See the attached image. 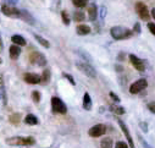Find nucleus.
I'll use <instances>...</instances> for the list:
<instances>
[{"label":"nucleus","mask_w":155,"mask_h":148,"mask_svg":"<svg viewBox=\"0 0 155 148\" xmlns=\"http://www.w3.org/2000/svg\"><path fill=\"white\" fill-rule=\"evenodd\" d=\"M116 71H117V72H122V70H124V67L121 66V65H116Z\"/></svg>","instance_id":"nucleus-38"},{"label":"nucleus","mask_w":155,"mask_h":148,"mask_svg":"<svg viewBox=\"0 0 155 148\" xmlns=\"http://www.w3.org/2000/svg\"><path fill=\"white\" fill-rule=\"evenodd\" d=\"M98 15L100 16L101 20H104L105 16H106V8L105 6H100V9L98 10Z\"/></svg>","instance_id":"nucleus-28"},{"label":"nucleus","mask_w":155,"mask_h":148,"mask_svg":"<svg viewBox=\"0 0 155 148\" xmlns=\"http://www.w3.org/2000/svg\"><path fill=\"white\" fill-rule=\"evenodd\" d=\"M76 67L81 72H83L84 75L88 76V77H92V79H95V77H97V71H95V69H94L91 64H88V62L77 61V62H76Z\"/></svg>","instance_id":"nucleus-3"},{"label":"nucleus","mask_w":155,"mask_h":148,"mask_svg":"<svg viewBox=\"0 0 155 148\" xmlns=\"http://www.w3.org/2000/svg\"><path fill=\"white\" fill-rule=\"evenodd\" d=\"M61 18H62V22H64V25H66V26H68L70 25V17H68V14H67V11H61Z\"/></svg>","instance_id":"nucleus-26"},{"label":"nucleus","mask_w":155,"mask_h":148,"mask_svg":"<svg viewBox=\"0 0 155 148\" xmlns=\"http://www.w3.org/2000/svg\"><path fill=\"white\" fill-rule=\"evenodd\" d=\"M29 61L32 65H37V66H45L47 65V58L39 52H32L29 55Z\"/></svg>","instance_id":"nucleus-5"},{"label":"nucleus","mask_w":155,"mask_h":148,"mask_svg":"<svg viewBox=\"0 0 155 148\" xmlns=\"http://www.w3.org/2000/svg\"><path fill=\"white\" fill-rule=\"evenodd\" d=\"M76 32L80 35H86L91 33V27L88 25H78L76 27Z\"/></svg>","instance_id":"nucleus-16"},{"label":"nucleus","mask_w":155,"mask_h":148,"mask_svg":"<svg viewBox=\"0 0 155 148\" xmlns=\"http://www.w3.org/2000/svg\"><path fill=\"white\" fill-rule=\"evenodd\" d=\"M72 4L76 8L82 9V8H86L88 5V0H72Z\"/></svg>","instance_id":"nucleus-25"},{"label":"nucleus","mask_w":155,"mask_h":148,"mask_svg":"<svg viewBox=\"0 0 155 148\" xmlns=\"http://www.w3.org/2000/svg\"><path fill=\"white\" fill-rule=\"evenodd\" d=\"M50 77H51L50 70H49V69H45V70L43 71V73H42V76H41V82L45 85V83H48V82L50 81Z\"/></svg>","instance_id":"nucleus-20"},{"label":"nucleus","mask_w":155,"mask_h":148,"mask_svg":"<svg viewBox=\"0 0 155 148\" xmlns=\"http://www.w3.org/2000/svg\"><path fill=\"white\" fill-rule=\"evenodd\" d=\"M84 18H86L84 12H82V11H74V12H73V21H76V22H82Z\"/></svg>","instance_id":"nucleus-23"},{"label":"nucleus","mask_w":155,"mask_h":148,"mask_svg":"<svg viewBox=\"0 0 155 148\" xmlns=\"http://www.w3.org/2000/svg\"><path fill=\"white\" fill-rule=\"evenodd\" d=\"M20 54H21V48H20V45L12 44V45L10 47V49H9V55H10V58H11L12 60H16V59H18Z\"/></svg>","instance_id":"nucleus-14"},{"label":"nucleus","mask_w":155,"mask_h":148,"mask_svg":"<svg viewBox=\"0 0 155 148\" xmlns=\"http://www.w3.org/2000/svg\"><path fill=\"white\" fill-rule=\"evenodd\" d=\"M33 35H34V38L37 39V42L39 43L41 45H43V47H44V48H47V49H48V48H50V43H49L45 38H43L42 35H39V34H33Z\"/></svg>","instance_id":"nucleus-21"},{"label":"nucleus","mask_w":155,"mask_h":148,"mask_svg":"<svg viewBox=\"0 0 155 148\" xmlns=\"http://www.w3.org/2000/svg\"><path fill=\"white\" fill-rule=\"evenodd\" d=\"M105 132H106V126L103 125V124H98V125H94L93 127L89 129L88 135H89L91 137H100V136H103Z\"/></svg>","instance_id":"nucleus-10"},{"label":"nucleus","mask_w":155,"mask_h":148,"mask_svg":"<svg viewBox=\"0 0 155 148\" xmlns=\"http://www.w3.org/2000/svg\"><path fill=\"white\" fill-rule=\"evenodd\" d=\"M10 123L11 124H15L17 125L20 123V114H15V115H11L10 116Z\"/></svg>","instance_id":"nucleus-29"},{"label":"nucleus","mask_w":155,"mask_h":148,"mask_svg":"<svg viewBox=\"0 0 155 148\" xmlns=\"http://www.w3.org/2000/svg\"><path fill=\"white\" fill-rule=\"evenodd\" d=\"M151 17H153V18L155 20V8H154V9L151 10Z\"/></svg>","instance_id":"nucleus-40"},{"label":"nucleus","mask_w":155,"mask_h":148,"mask_svg":"<svg viewBox=\"0 0 155 148\" xmlns=\"http://www.w3.org/2000/svg\"><path fill=\"white\" fill-rule=\"evenodd\" d=\"M3 50V41H2V38H0V52Z\"/></svg>","instance_id":"nucleus-41"},{"label":"nucleus","mask_w":155,"mask_h":148,"mask_svg":"<svg viewBox=\"0 0 155 148\" xmlns=\"http://www.w3.org/2000/svg\"><path fill=\"white\" fill-rule=\"evenodd\" d=\"M11 41L14 42V44H16V45H20V47H23V45H26V39L23 38L22 35H20V34H14L12 37H11Z\"/></svg>","instance_id":"nucleus-18"},{"label":"nucleus","mask_w":155,"mask_h":148,"mask_svg":"<svg viewBox=\"0 0 155 148\" xmlns=\"http://www.w3.org/2000/svg\"><path fill=\"white\" fill-rule=\"evenodd\" d=\"M98 17V6L92 3L91 5H88V18L91 21H95Z\"/></svg>","instance_id":"nucleus-13"},{"label":"nucleus","mask_w":155,"mask_h":148,"mask_svg":"<svg viewBox=\"0 0 155 148\" xmlns=\"http://www.w3.org/2000/svg\"><path fill=\"white\" fill-rule=\"evenodd\" d=\"M3 62V60H2V58H0V64H2Z\"/></svg>","instance_id":"nucleus-42"},{"label":"nucleus","mask_w":155,"mask_h":148,"mask_svg":"<svg viewBox=\"0 0 155 148\" xmlns=\"http://www.w3.org/2000/svg\"><path fill=\"white\" fill-rule=\"evenodd\" d=\"M100 147L101 148H112V140L110 137L103 138L101 142H100Z\"/></svg>","instance_id":"nucleus-24"},{"label":"nucleus","mask_w":155,"mask_h":148,"mask_svg":"<svg viewBox=\"0 0 155 148\" xmlns=\"http://www.w3.org/2000/svg\"><path fill=\"white\" fill-rule=\"evenodd\" d=\"M25 123L27 125H38V123H39V120H38V118L33 114H28L26 118H25Z\"/></svg>","instance_id":"nucleus-19"},{"label":"nucleus","mask_w":155,"mask_h":148,"mask_svg":"<svg viewBox=\"0 0 155 148\" xmlns=\"http://www.w3.org/2000/svg\"><path fill=\"white\" fill-rule=\"evenodd\" d=\"M25 81L29 85H38V83H41V76L39 75H37V73H32V72H27L25 73V76H23Z\"/></svg>","instance_id":"nucleus-12"},{"label":"nucleus","mask_w":155,"mask_h":148,"mask_svg":"<svg viewBox=\"0 0 155 148\" xmlns=\"http://www.w3.org/2000/svg\"><path fill=\"white\" fill-rule=\"evenodd\" d=\"M2 12L5 16L12 17V18H20V15H21V10L16 9L15 6H10V5H3L2 6Z\"/></svg>","instance_id":"nucleus-8"},{"label":"nucleus","mask_w":155,"mask_h":148,"mask_svg":"<svg viewBox=\"0 0 155 148\" xmlns=\"http://www.w3.org/2000/svg\"><path fill=\"white\" fill-rule=\"evenodd\" d=\"M51 109L54 113H58V114H66V112H67L66 104L59 97L51 98Z\"/></svg>","instance_id":"nucleus-4"},{"label":"nucleus","mask_w":155,"mask_h":148,"mask_svg":"<svg viewBox=\"0 0 155 148\" xmlns=\"http://www.w3.org/2000/svg\"><path fill=\"white\" fill-rule=\"evenodd\" d=\"M110 109H111V112L115 113L116 115H124V114L126 113L125 108L119 106V105H110Z\"/></svg>","instance_id":"nucleus-22"},{"label":"nucleus","mask_w":155,"mask_h":148,"mask_svg":"<svg viewBox=\"0 0 155 148\" xmlns=\"http://www.w3.org/2000/svg\"><path fill=\"white\" fill-rule=\"evenodd\" d=\"M148 29L151 32V34H154V35H155V23L149 22V23H148Z\"/></svg>","instance_id":"nucleus-34"},{"label":"nucleus","mask_w":155,"mask_h":148,"mask_svg":"<svg viewBox=\"0 0 155 148\" xmlns=\"http://www.w3.org/2000/svg\"><path fill=\"white\" fill-rule=\"evenodd\" d=\"M128 59H130L131 64L133 65V67L137 71H139V72H144L145 71V61L144 60H142L140 58H138L134 54H130L128 55Z\"/></svg>","instance_id":"nucleus-7"},{"label":"nucleus","mask_w":155,"mask_h":148,"mask_svg":"<svg viewBox=\"0 0 155 148\" xmlns=\"http://www.w3.org/2000/svg\"><path fill=\"white\" fill-rule=\"evenodd\" d=\"M148 109L150 110L151 113L155 114V102H149V103H148Z\"/></svg>","instance_id":"nucleus-33"},{"label":"nucleus","mask_w":155,"mask_h":148,"mask_svg":"<svg viewBox=\"0 0 155 148\" xmlns=\"http://www.w3.org/2000/svg\"><path fill=\"white\" fill-rule=\"evenodd\" d=\"M110 34L115 41H124L131 38L133 35V31L124 26H114L110 28Z\"/></svg>","instance_id":"nucleus-1"},{"label":"nucleus","mask_w":155,"mask_h":148,"mask_svg":"<svg viewBox=\"0 0 155 148\" xmlns=\"http://www.w3.org/2000/svg\"><path fill=\"white\" fill-rule=\"evenodd\" d=\"M109 96H110V97H111V98H112L115 102H117V103L120 102V97H119V96H116L114 92H110V93H109Z\"/></svg>","instance_id":"nucleus-35"},{"label":"nucleus","mask_w":155,"mask_h":148,"mask_svg":"<svg viewBox=\"0 0 155 148\" xmlns=\"http://www.w3.org/2000/svg\"><path fill=\"white\" fill-rule=\"evenodd\" d=\"M117 123H119V125H120V127H121V130H122V132H124V135L126 136V138H127V142H128V146H130V148H134V143H133V138H132V136H131V133H130V131H128V127L126 126V124L122 121V120H117Z\"/></svg>","instance_id":"nucleus-11"},{"label":"nucleus","mask_w":155,"mask_h":148,"mask_svg":"<svg viewBox=\"0 0 155 148\" xmlns=\"http://www.w3.org/2000/svg\"><path fill=\"white\" fill-rule=\"evenodd\" d=\"M124 59H125V53L121 52V53L119 54V56H117V60H119V61H124Z\"/></svg>","instance_id":"nucleus-37"},{"label":"nucleus","mask_w":155,"mask_h":148,"mask_svg":"<svg viewBox=\"0 0 155 148\" xmlns=\"http://www.w3.org/2000/svg\"><path fill=\"white\" fill-rule=\"evenodd\" d=\"M32 99L34 100V103H39L41 102V93L38 91H33L32 92Z\"/></svg>","instance_id":"nucleus-27"},{"label":"nucleus","mask_w":155,"mask_h":148,"mask_svg":"<svg viewBox=\"0 0 155 148\" xmlns=\"http://www.w3.org/2000/svg\"><path fill=\"white\" fill-rule=\"evenodd\" d=\"M92 106H93V103H92L91 94H89L88 92H86L84 96H83V108H84L86 110H91Z\"/></svg>","instance_id":"nucleus-17"},{"label":"nucleus","mask_w":155,"mask_h":148,"mask_svg":"<svg viewBox=\"0 0 155 148\" xmlns=\"http://www.w3.org/2000/svg\"><path fill=\"white\" fill-rule=\"evenodd\" d=\"M64 77L72 85V86H74L76 85V81H74V79H73V76L72 75H70V73H64Z\"/></svg>","instance_id":"nucleus-30"},{"label":"nucleus","mask_w":155,"mask_h":148,"mask_svg":"<svg viewBox=\"0 0 155 148\" xmlns=\"http://www.w3.org/2000/svg\"><path fill=\"white\" fill-rule=\"evenodd\" d=\"M136 11L138 14V16L143 20V21H148L149 17H150V14H149V10H148V6L142 3V2H138L136 3Z\"/></svg>","instance_id":"nucleus-6"},{"label":"nucleus","mask_w":155,"mask_h":148,"mask_svg":"<svg viewBox=\"0 0 155 148\" xmlns=\"http://www.w3.org/2000/svg\"><path fill=\"white\" fill-rule=\"evenodd\" d=\"M5 2H8L9 4H16V3H18V0H5Z\"/></svg>","instance_id":"nucleus-39"},{"label":"nucleus","mask_w":155,"mask_h":148,"mask_svg":"<svg viewBox=\"0 0 155 148\" xmlns=\"http://www.w3.org/2000/svg\"><path fill=\"white\" fill-rule=\"evenodd\" d=\"M6 144L9 146H33L35 143L34 137L32 136H27V137H22V136H15V137H9L6 138Z\"/></svg>","instance_id":"nucleus-2"},{"label":"nucleus","mask_w":155,"mask_h":148,"mask_svg":"<svg viewBox=\"0 0 155 148\" xmlns=\"http://www.w3.org/2000/svg\"><path fill=\"white\" fill-rule=\"evenodd\" d=\"M139 140H140V143L143 144V147H144V148H151V147H150L148 143H145V141H144V140H143L140 136H139Z\"/></svg>","instance_id":"nucleus-36"},{"label":"nucleus","mask_w":155,"mask_h":148,"mask_svg":"<svg viewBox=\"0 0 155 148\" xmlns=\"http://www.w3.org/2000/svg\"><path fill=\"white\" fill-rule=\"evenodd\" d=\"M115 148H130V146L126 143V142H122V141H119L117 143H116Z\"/></svg>","instance_id":"nucleus-31"},{"label":"nucleus","mask_w":155,"mask_h":148,"mask_svg":"<svg viewBox=\"0 0 155 148\" xmlns=\"http://www.w3.org/2000/svg\"><path fill=\"white\" fill-rule=\"evenodd\" d=\"M147 87H148V82H147V80H145V79H140V80H138V81H136L134 83L131 85V87H130V92H131L132 94H137V93L142 92L143 89H145Z\"/></svg>","instance_id":"nucleus-9"},{"label":"nucleus","mask_w":155,"mask_h":148,"mask_svg":"<svg viewBox=\"0 0 155 148\" xmlns=\"http://www.w3.org/2000/svg\"><path fill=\"white\" fill-rule=\"evenodd\" d=\"M20 18H21V20H23L25 22L29 23V25H34V18H33V16H32L27 10H21Z\"/></svg>","instance_id":"nucleus-15"},{"label":"nucleus","mask_w":155,"mask_h":148,"mask_svg":"<svg viewBox=\"0 0 155 148\" xmlns=\"http://www.w3.org/2000/svg\"><path fill=\"white\" fill-rule=\"evenodd\" d=\"M133 33H137V34H139L140 33V23L139 22H137V23H134V26H133Z\"/></svg>","instance_id":"nucleus-32"}]
</instances>
